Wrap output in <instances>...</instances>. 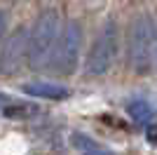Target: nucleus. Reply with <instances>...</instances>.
Segmentation results:
<instances>
[{"instance_id":"1","label":"nucleus","mask_w":157,"mask_h":155,"mask_svg":"<svg viewBox=\"0 0 157 155\" xmlns=\"http://www.w3.org/2000/svg\"><path fill=\"white\" fill-rule=\"evenodd\" d=\"M129 66L143 75L157 64V21L150 14H138L129 24Z\"/></svg>"},{"instance_id":"2","label":"nucleus","mask_w":157,"mask_h":155,"mask_svg":"<svg viewBox=\"0 0 157 155\" xmlns=\"http://www.w3.org/2000/svg\"><path fill=\"white\" fill-rule=\"evenodd\" d=\"M61 21L54 10H47L35 19L31 28V45H28V66L33 71H40L45 66H52V57L56 42L61 38Z\"/></svg>"},{"instance_id":"3","label":"nucleus","mask_w":157,"mask_h":155,"mask_svg":"<svg viewBox=\"0 0 157 155\" xmlns=\"http://www.w3.org/2000/svg\"><path fill=\"white\" fill-rule=\"evenodd\" d=\"M115 54H117V26L115 21H108L98 31L96 40L92 42V50L87 54V75H105L115 61Z\"/></svg>"},{"instance_id":"4","label":"nucleus","mask_w":157,"mask_h":155,"mask_svg":"<svg viewBox=\"0 0 157 155\" xmlns=\"http://www.w3.org/2000/svg\"><path fill=\"white\" fill-rule=\"evenodd\" d=\"M80 50H82V26L71 19L63 24L61 38L56 42V50L52 57V71L61 73V75L73 73L80 59Z\"/></svg>"},{"instance_id":"5","label":"nucleus","mask_w":157,"mask_h":155,"mask_svg":"<svg viewBox=\"0 0 157 155\" xmlns=\"http://www.w3.org/2000/svg\"><path fill=\"white\" fill-rule=\"evenodd\" d=\"M28 45H31V31L19 28V31L5 38L2 42V68L5 73H12L14 66H19L21 57L28 59Z\"/></svg>"},{"instance_id":"6","label":"nucleus","mask_w":157,"mask_h":155,"mask_svg":"<svg viewBox=\"0 0 157 155\" xmlns=\"http://www.w3.org/2000/svg\"><path fill=\"white\" fill-rule=\"evenodd\" d=\"M21 89L31 94V97H38V99H49V101H61V99L68 97V89L61 87L56 82H24Z\"/></svg>"},{"instance_id":"7","label":"nucleus","mask_w":157,"mask_h":155,"mask_svg":"<svg viewBox=\"0 0 157 155\" xmlns=\"http://www.w3.org/2000/svg\"><path fill=\"white\" fill-rule=\"evenodd\" d=\"M127 113H129V117L134 120V122L148 125L150 117H152V106L148 101H131L129 106H127Z\"/></svg>"},{"instance_id":"8","label":"nucleus","mask_w":157,"mask_h":155,"mask_svg":"<svg viewBox=\"0 0 157 155\" xmlns=\"http://www.w3.org/2000/svg\"><path fill=\"white\" fill-rule=\"evenodd\" d=\"M82 155H110V153H105V150H101V148H94V150H85Z\"/></svg>"}]
</instances>
